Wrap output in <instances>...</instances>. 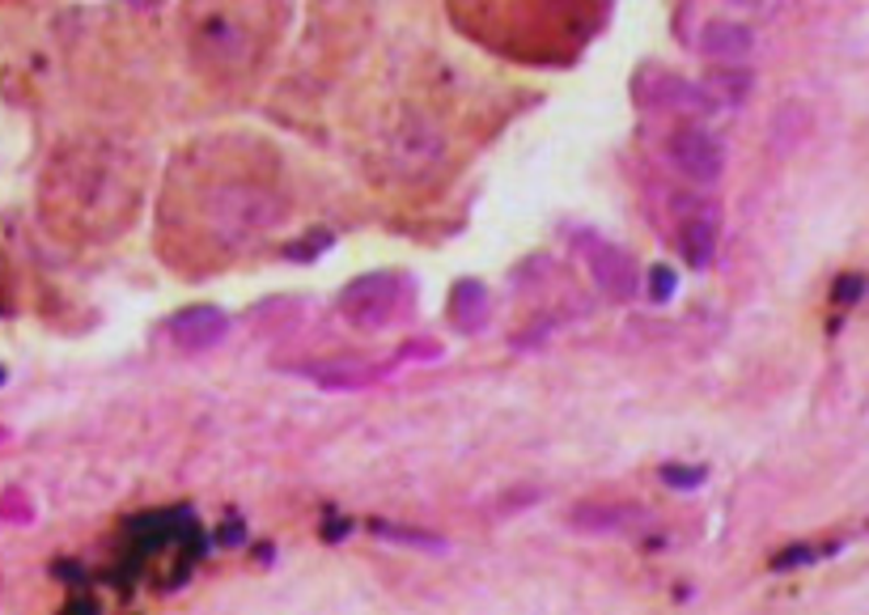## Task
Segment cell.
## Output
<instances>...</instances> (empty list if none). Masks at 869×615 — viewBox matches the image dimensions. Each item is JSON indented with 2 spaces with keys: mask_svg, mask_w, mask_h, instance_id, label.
Masks as SVG:
<instances>
[{
  "mask_svg": "<svg viewBox=\"0 0 869 615\" xmlns=\"http://www.w3.org/2000/svg\"><path fill=\"white\" fill-rule=\"evenodd\" d=\"M666 158H671V166H675L678 174H687V179H696V183H712V179L721 174V166H725L717 140L700 128L671 132V136H666Z\"/></svg>",
  "mask_w": 869,
  "mask_h": 615,
  "instance_id": "1",
  "label": "cell"
},
{
  "mask_svg": "<svg viewBox=\"0 0 869 615\" xmlns=\"http://www.w3.org/2000/svg\"><path fill=\"white\" fill-rule=\"evenodd\" d=\"M700 52L705 56H746L751 52V31L734 22H709L700 34Z\"/></svg>",
  "mask_w": 869,
  "mask_h": 615,
  "instance_id": "2",
  "label": "cell"
},
{
  "mask_svg": "<svg viewBox=\"0 0 869 615\" xmlns=\"http://www.w3.org/2000/svg\"><path fill=\"white\" fill-rule=\"evenodd\" d=\"M179 331L192 340V349H208L217 335H221V319L217 315H208V310H195V315H187V319H179Z\"/></svg>",
  "mask_w": 869,
  "mask_h": 615,
  "instance_id": "3",
  "label": "cell"
},
{
  "mask_svg": "<svg viewBox=\"0 0 869 615\" xmlns=\"http://www.w3.org/2000/svg\"><path fill=\"white\" fill-rule=\"evenodd\" d=\"M0 383H4V369H0Z\"/></svg>",
  "mask_w": 869,
  "mask_h": 615,
  "instance_id": "5",
  "label": "cell"
},
{
  "mask_svg": "<svg viewBox=\"0 0 869 615\" xmlns=\"http://www.w3.org/2000/svg\"><path fill=\"white\" fill-rule=\"evenodd\" d=\"M662 480L675 488H696V485H705V467H678V463H666V467H662Z\"/></svg>",
  "mask_w": 869,
  "mask_h": 615,
  "instance_id": "4",
  "label": "cell"
}]
</instances>
